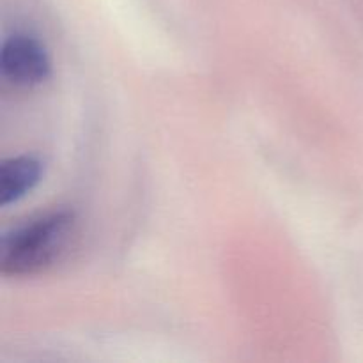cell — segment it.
Masks as SVG:
<instances>
[{"label": "cell", "instance_id": "obj_1", "mask_svg": "<svg viewBox=\"0 0 363 363\" xmlns=\"http://www.w3.org/2000/svg\"><path fill=\"white\" fill-rule=\"evenodd\" d=\"M77 218L67 209L50 211L4 234L0 269L7 277L41 273L60 261L74 236Z\"/></svg>", "mask_w": 363, "mask_h": 363}, {"label": "cell", "instance_id": "obj_2", "mask_svg": "<svg viewBox=\"0 0 363 363\" xmlns=\"http://www.w3.org/2000/svg\"><path fill=\"white\" fill-rule=\"evenodd\" d=\"M0 69L9 84L32 87L50 77L52 64L41 41L28 34H13L2 43Z\"/></svg>", "mask_w": 363, "mask_h": 363}, {"label": "cell", "instance_id": "obj_3", "mask_svg": "<svg viewBox=\"0 0 363 363\" xmlns=\"http://www.w3.org/2000/svg\"><path fill=\"white\" fill-rule=\"evenodd\" d=\"M43 165L34 156H14L0 165V206H11L23 199L41 181Z\"/></svg>", "mask_w": 363, "mask_h": 363}]
</instances>
